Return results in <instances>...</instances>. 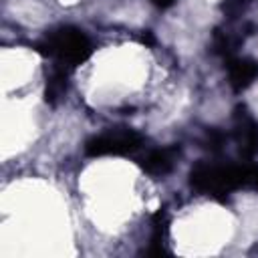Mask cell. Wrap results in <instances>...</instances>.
Here are the masks:
<instances>
[{"instance_id":"obj_1","label":"cell","mask_w":258,"mask_h":258,"mask_svg":"<svg viewBox=\"0 0 258 258\" xmlns=\"http://www.w3.org/2000/svg\"><path fill=\"white\" fill-rule=\"evenodd\" d=\"M258 175V167L252 163H240V165H226V163H210L202 161L191 167L189 171V185L198 189L200 194L222 198L234 189L246 187L254 183V177Z\"/></svg>"},{"instance_id":"obj_2","label":"cell","mask_w":258,"mask_h":258,"mask_svg":"<svg viewBox=\"0 0 258 258\" xmlns=\"http://www.w3.org/2000/svg\"><path fill=\"white\" fill-rule=\"evenodd\" d=\"M38 50L58 64L77 67L91 56L93 46L83 30L75 26H60L46 34V38L38 44Z\"/></svg>"},{"instance_id":"obj_3","label":"cell","mask_w":258,"mask_h":258,"mask_svg":"<svg viewBox=\"0 0 258 258\" xmlns=\"http://www.w3.org/2000/svg\"><path fill=\"white\" fill-rule=\"evenodd\" d=\"M143 137L127 127L107 129L85 143V153L89 157H103V155H127L141 147Z\"/></svg>"},{"instance_id":"obj_4","label":"cell","mask_w":258,"mask_h":258,"mask_svg":"<svg viewBox=\"0 0 258 258\" xmlns=\"http://www.w3.org/2000/svg\"><path fill=\"white\" fill-rule=\"evenodd\" d=\"M234 139H236L238 149L244 157L250 159L258 153V123L246 113L244 107H240L238 113H236Z\"/></svg>"},{"instance_id":"obj_5","label":"cell","mask_w":258,"mask_h":258,"mask_svg":"<svg viewBox=\"0 0 258 258\" xmlns=\"http://www.w3.org/2000/svg\"><path fill=\"white\" fill-rule=\"evenodd\" d=\"M177 157H179V149L177 147H161V149L151 151L143 159L141 167L151 177H163V175H167L173 169Z\"/></svg>"},{"instance_id":"obj_6","label":"cell","mask_w":258,"mask_h":258,"mask_svg":"<svg viewBox=\"0 0 258 258\" xmlns=\"http://www.w3.org/2000/svg\"><path fill=\"white\" fill-rule=\"evenodd\" d=\"M258 77V62L250 58H230L228 60V79L234 91L248 89Z\"/></svg>"},{"instance_id":"obj_7","label":"cell","mask_w":258,"mask_h":258,"mask_svg":"<svg viewBox=\"0 0 258 258\" xmlns=\"http://www.w3.org/2000/svg\"><path fill=\"white\" fill-rule=\"evenodd\" d=\"M67 67L54 62L50 67V71L46 73V85H44V101L48 105H58L67 93Z\"/></svg>"},{"instance_id":"obj_8","label":"cell","mask_w":258,"mask_h":258,"mask_svg":"<svg viewBox=\"0 0 258 258\" xmlns=\"http://www.w3.org/2000/svg\"><path fill=\"white\" fill-rule=\"evenodd\" d=\"M248 28H252V26L246 24L244 28H218L214 32V50L218 54L232 56L236 52V48L244 42L246 34H252V32H244Z\"/></svg>"},{"instance_id":"obj_9","label":"cell","mask_w":258,"mask_h":258,"mask_svg":"<svg viewBox=\"0 0 258 258\" xmlns=\"http://www.w3.org/2000/svg\"><path fill=\"white\" fill-rule=\"evenodd\" d=\"M165 238H167V218H165V212L159 210L153 218V236H151V244H149V250L147 254L151 256H161L165 254Z\"/></svg>"},{"instance_id":"obj_10","label":"cell","mask_w":258,"mask_h":258,"mask_svg":"<svg viewBox=\"0 0 258 258\" xmlns=\"http://www.w3.org/2000/svg\"><path fill=\"white\" fill-rule=\"evenodd\" d=\"M248 4H250V0H224L222 10L228 14V18H238L246 10Z\"/></svg>"},{"instance_id":"obj_11","label":"cell","mask_w":258,"mask_h":258,"mask_svg":"<svg viewBox=\"0 0 258 258\" xmlns=\"http://www.w3.org/2000/svg\"><path fill=\"white\" fill-rule=\"evenodd\" d=\"M222 145H224V133H220L218 129H210L208 131V147L218 151V149H222Z\"/></svg>"},{"instance_id":"obj_12","label":"cell","mask_w":258,"mask_h":258,"mask_svg":"<svg viewBox=\"0 0 258 258\" xmlns=\"http://www.w3.org/2000/svg\"><path fill=\"white\" fill-rule=\"evenodd\" d=\"M175 0H153V4L155 6H159V8H167V6H171Z\"/></svg>"},{"instance_id":"obj_13","label":"cell","mask_w":258,"mask_h":258,"mask_svg":"<svg viewBox=\"0 0 258 258\" xmlns=\"http://www.w3.org/2000/svg\"><path fill=\"white\" fill-rule=\"evenodd\" d=\"M252 187H254V189H258V175L254 177V183H252Z\"/></svg>"},{"instance_id":"obj_14","label":"cell","mask_w":258,"mask_h":258,"mask_svg":"<svg viewBox=\"0 0 258 258\" xmlns=\"http://www.w3.org/2000/svg\"><path fill=\"white\" fill-rule=\"evenodd\" d=\"M250 2H258V0H250Z\"/></svg>"}]
</instances>
